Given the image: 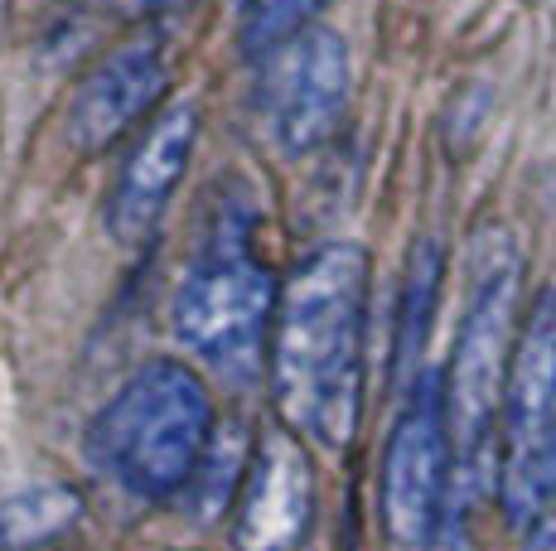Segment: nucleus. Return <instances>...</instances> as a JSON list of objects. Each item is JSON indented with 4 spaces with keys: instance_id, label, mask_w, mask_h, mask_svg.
Returning <instances> with one entry per match:
<instances>
[{
    "instance_id": "nucleus-4",
    "label": "nucleus",
    "mask_w": 556,
    "mask_h": 551,
    "mask_svg": "<svg viewBox=\"0 0 556 551\" xmlns=\"http://www.w3.org/2000/svg\"><path fill=\"white\" fill-rule=\"evenodd\" d=\"M518 285L522 257L504 228H489L475 247L469 300L459 315L451 373H445V411L459 460H479L494 436V417L504 411L508 363L518 344Z\"/></svg>"
},
{
    "instance_id": "nucleus-1",
    "label": "nucleus",
    "mask_w": 556,
    "mask_h": 551,
    "mask_svg": "<svg viewBox=\"0 0 556 551\" xmlns=\"http://www.w3.org/2000/svg\"><path fill=\"white\" fill-rule=\"evenodd\" d=\"M363 344H368V252L358 242L315 247L281 285L271 330V397L281 426L339 454L363 417Z\"/></svg>"
},
{
    "instance_id": "nucleus-8",
    "label": "nucleus",
    "mask_w": 556,
    "mask_h": 551,
    "mask_svg": "<svg viewBox=\"0 0 556 551\" xmlns=\"http://www.w3.org/2000/svg\"><path fill=\"white\" fill-rule=\"evenodd\" d=\"M199 145V102L175 98L165 102L146 131L136 136V145L126 151L122 169H116L112 189H106L102 222L122 247H141L146 238L160 228L169 198H175L179 179H185L189 161Z\"/></svg>"
},
{
    "instance_id": "nucleus-7",
    "label": "nucleus",
    "mask_w": 556,
    "mask_h": 551,
    "mask_svg": "<svg viewBox=\"0 0 556 551\" xmlns=\"http://www.w3.org/2000/svg\"><path fill=\"white\" fill-rule=\"evenodd\" d=\"M266 126L281 155H309L339 131L349 107V44L334 29H305L266 59Z\"/></svg>"
},
{
    "instance_id": "nucleus-2",
    "label": "nucleus",
    "mask_w": 556,
    "mask_h": 551,
    "mask_svg": "<svg viewBox=\"0 0 556 551\" xmlns=\"http://www.w3.org/2000/svg\"><path fill=\"white\" fill-rule=\"evenodd\" d=\"M281 285L256 257L252 214L223 208L179 276L169 324L185 354L232 387H252L271 358Z\"/></svg>"
},
{
    "instance_id": "nucleus-14",
    "label": "nucleus",
    "mask_w": 556,
    "mask_h": 551,
    "mask_svg": "<svg viewBox=\"0 0 556 551\" xmlns=\"http://www.w3.org/2000/svg\"><path fill=\"white\" fill-rule=\"evenodd\" d=\"M98 5L116 20H151V15H165V10L185 5V0H98Z\"/></svg>"
},
{
    "instance_id": "nucleus-9",
    "label": "nucleus",
    "mask_w": 556,
    "mask_h": 551,
    "mask_svg": "<svg viewBox=\"0 0 556 551\" xmlns=\"http://www.w3.org/2000/svg\"><path fill=\"white\" fill-rule=\"evenodd\" d=\"M169 82L165 44L155 35H136L122 49L98 59L83 82L73 88L63 107V136L78 155H102L112 141H122L136 121L160 102Z\"/></svg>"
},
{
    "instance_id": "nucleus-13",
    "label": "nucleus",
    "mask_w": 556,
    "mask_h": 551,
    "mask_svg": "<svg viewBox=\"0 0 556 551\" xmlns=\"http://www.w3.org/2000/svg\"><path fill=\"white\" fill-rule=\"evenodd\" d=\"M329 0H248L238 25V44L248 59H271L305 29H315V15Z\"/></svg>"
},
{
    "instance_id": "nucleus-6",
    "label": "nucleus",
    "mask_w": 556,
    "mask_h": 551,
    "mask_svg": "<svg viewBox=\"0 0 556 551\" xmlns=\"http://www.w3.org/2000/svg\"><path fill=\"white\" fill-rule=\"evenodd\" d=\"M451 411H445V377L416 373L412 401L382 450V527L402 551H421L435 537L451 479Z\"/></svg>"
},
{
    "instance_id": "nucleus-16",
    "label": "nucleus",
    "mask_w": 556,
    "mask_h": 551,
    "mask_svg": "<svg viewBox=\"0 0 556 551\" xmlns=\"http://www.w3.org/2000/svg\"><path fill=\"white\" fill-rule=\"evenodd\" d=\"M542 5H552V10H556V0H542Z\"/></svg>"
},
{
    "instance_id": "nucleus-15",
    "label": "nucleus",
    "mask_w": 556,
    "mask_h": 551,
    "mask_svg": "<svg viewBox=\"0 0 556 551\" xmlns=\"http://www.w3.org/2000/svg\"><path fill=\"white\" fill-rule=\"evenodd\" d=\"M522 542H528V551H556V503H547L522 527Z\"/></svg>"
},
{
    "instance_id": "nucleus-5",
    "label": "nucleus",
    "mask_w": 556,
    "mask_h": 551,
    "mask_svg": "<svg viewBox=\"0 0 556 551\" xmlns=\"http://www.w3.org/2000/svg\"><path fill=\"white\" fill-rule=\"evenodd\" d=\"M504 494L508 523L528 527L547 503H556V285L532 300L513 344L504 387Z\"/></svg>"
},
{
    "instance_id": "nucleus-11",
    "label": "nucleus",
    "mask_w": 556,
    "mask_h": 551,
    "mask_svg": "<svg viewBox=\"0 0 556 551\" xmlns=\"http://www.w3.org/2000/svg\"><path fill=\"white\" fill-rule=\"evenodd\" d=\"M83 517V498L68 484H35L0 498V551H35L63 537Z\"/></svg>"
},
{
    "instance_id": "nucleus-3",
    "label": "nucleus",
    "mask_w": 556,
    "mask_h": 551,
    "mask_svg": "<svg viewBox=\"0 0 556 551\" xmlns=\"http://www.w3.org/2000/svg\"><path fill=\"white\" fill-rule=\"evenodd\" d=\"M213 436H218V411L199 368L179 358H155L136 368L98 411L88 431V454L131 498L165 503L194 484Z\"/></svg>"
},
{
    "instance_id": "nucleus-10",
    "label": "nucleus",
    "mask_w": 556,
    "mask_h": 551,
    "mask_svg": "<svg viewBox=\"0 0 556 551\" xmlns=\"http://www.w3.org/2000/svg\"><path fill=\"white\" fill-rule=\"evenodd\" d=\"M315 517V470L295 431H266L252 445L248 479L238 494L232 537L242 551H291L305 542Z\"/></svg>"
},
{
    "instance_id": "nucleus-12",
    "label": "nucleus",
    "mask_w": 556,
    "mask_h": 551,
    "mask_svg": "<svg viewBox=\"0 0 556 551\" xmlns=\"http://www.w3.org/2000/svg\"><path fill=\"white\" fill-rule=\"evenodd\" d=\"M248 464H252V445L242 440V431H223L213 436L208 454H203L194 484L185 489V503L194 508L199 517H218L223 508L238 503L242 479H248Z\"/></svg>"
}]
</instances>
